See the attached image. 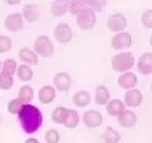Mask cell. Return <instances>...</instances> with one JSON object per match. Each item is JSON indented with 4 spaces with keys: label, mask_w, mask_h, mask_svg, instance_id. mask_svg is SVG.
Masks as SVG:
<instances>
[{
    "label": "cell",
    "mask_w": 152,
    "mask_h": 143,
    "mask_svg": "<svg viewBox=\"0 0 152 143\" xmlns=\"http://www.w3.org/2000/svg\"><path fill=\"white\" fill-rule=\"evenodd\" d=\"M33 96H34V93H33V89L30 87V86H22L20 89H19V100L22 102L23 105H29L30 102L33 100Z\"/></svg>",
    "instance_id": "603a6c76"
},
{
    "label": "cell",
    "mask_w": 152,
    "mask_h": 143,
    "mask_svg": "<svg viewBox=\"0 0 152 143\" xmlns=\"http://www.w3.org/2000/svg\"><path fill=\"white\" fill-rule=\"evenodd\" d=\"M25 143H39V140H37V139H34V137H29Z\"/></svg>",
    "instance_id": "e575fe53"
},
{
    "label": "cell",
    "mask_w": 152,
    "mask_h": 143,
    "mask_svg": "<svg viewBox=\"0 0 152 143\" xmlns=\"http://www.w3.org/2000/svg\"><path fill=\"white\" fill-rule=\"evenodd\" d=\"M12 49V39L9 36L0 34V54L1 53H7Z\"/></svg>",
    "instance_id": "4dcf8cb0"
},
{
    "label": "cell",
    "mask_w": 152,
    "mask_h": 143,
    "mask_svg": "<svg viewBox=\"0 0 152 143\" xmlns=\"http://www.w3.org/2000/svg\"><path fill=\"white\" fill-rule=\"evenodd\" d=\"M73 105L76 107H86L89 103H91V94L86 92V90H79L73 94Z\"/></svg>",
    "instance_id": "d6986e66"
},
{
    "label": "cell",
    "mask_w": 152,
    "mask_h": 143,
    "mask_svg": "<svg viewBox=\"0 0 152 143\" xmlns=\"http://www.w3.org/2000/svg\"><path fill=\"white\" fill-rule=\"evenodd\" d=\"M19 57H20V60L23 62V65H27V66H30V65H37V63H39L37 54H36L32 49H27V47H23V49L19 50Z\"/></svg>",
    "instance_id": "2e32d148"
},
{
    "label": "cell",
    "mask_w": 152,
    "mask_h": 143,
    "mask_svg": "<svg viewBox=\"0 0 152 143\" xmlns=\"http://www.w3.org/2000/svg\"><path fill=\"white\" fill-rule=\"evenodd\" d=\"M66 115H68V109L63 107V106H59L52 112V120L58 125H63L65 123V119H66Z\"/></svg>",
    "instance_id": "484cf974"
},
{
    "label": "cell",
    "mask_w": 152,
    "mask_h": 143,
    "mask_svg": "<svg viewBox=\"0 0 152 143\" xmlns=\"http://www.w3.org/2000/svg\"><path fill=\"white\" fill-rule=\"evenodd\" d=\"M33 46H34V53L42 56V57H50L53 54V52H55V46H53L52 40L45 34L36 37Z\"/></svg>",
    "instance_id": "277c9868"
},
{
    "label": "cell",
    "mask_w": 152,
    "mask_h": 143,
    "mask_svg": "<svg viewBox=\"0 0 152 143\" xmlns=\"http://www.w3.org/2000/svg\"><path fill=\"white\" fill-rule=\"evenodd\" d=\"M82 122L86 127L89 129H96L103 123V116H102L101 112L98 110H88L85 112L83 116H82Z\"/></svg>",
    "instance_id": "52a82bcc"
},
{
    "label": "cell",
    "mask_w": 152,
    "mask_h": 143,
    "mask_svg": "<svg viewBox=\"0 0 152 143\" xmlns=\"http://www.w3.org/2000/svg\"><path fill=\"white\" fill-rule=\"evenodd\" d=\"M88 6H91V9L92 10H95V9H101L105 6V1H101V3H96V1H91V3H88Z\"/></svg>",
    "instance_id": "836d02e7"
},
{
    "label": "cell",
    "mask_w": 152,
    "mask_h": 143,
    "mask_svg": "<svg viewBox=\"0 0 152 143\" xmlns=\"http://www.w3.org/2000/svg\"><path fill=\"white\" fill-rule=\"evenodd\" d=\"M138 72L145 76L152 73V53L151 52H146V53H144L139 57V60H138Z\"/></svg>",
    "instance_id": "4fadbf2b"
},
{
    "label": "cell",
    "mask_w": 152,
    "mask_h": 143,
    "mask_svg": "<svg viewBox=\"0 0 152 143\" xmlns=\"http://www.w3.org/2000/svg\"><path fill=\"white\" fill-rule=\"evenodd\" d=\"M45 140H46V143H59L60 142L59 132L55 130V129H49V130L45 133Z\"/></svg>",
    "instance_id": "f546056e"
},
{
    "label": "cell",
    "mask_w": 152,
    "mask_h": 143,
    "mask_svg": "<svg viewBox=\"0 0 152 143\" xmlns=\"http://www.w3.org/2000/svg\"><path fill=\"white\" fill-rule=\"evenodd\" d=\"M4 27L12 33H17L23 30V17L20 13H10L4 19Z\"/></svg>",
    "instance_id": "ba28073f"
},
{
    "label": "cell",
    "mask_w": 152,
    "mask_h": 143,
    "mask_svg": "<svg viewBox=\"0 0 152 143\" xmlns=\"http://www.w3.org/2000/svg\"><path fill=\"white\" fill-rule=\"evenodd\" d=\"M86 7H88L86 1H69L68 4V9L70 10V13H73V15H77L80 10H83Z\"/></svg>",
    "instance_id": "f1b7e54d"
},
{
    "label": "cell",
    "mask_w": 152,
    "mask_h": 143,
    "mask_svg": "<svg viewBox=\"0 0 152 143\" xmlns=\"http://www.w3.org/2000/svg\"><path fill=\"white\" fill-rule=\"evenodd\" d=\"M22 17H25V20L29 22V23L37 20V17H39V7L34 6V4H26L25 7H23V15H22Z\"/></svg>",
    "instance_id": "44dd1931"
},
{
    "label": "cell",
    "mask_w": 152,
    "mask_h": 143,
    "mask_svg": "<svg viewBox=\"0 0 152 143\" xmlns=\"http://www.w3.org/2000/svg\"><path fill=\"white\" fill-rule=\"evenodd\" d=\"M16 75L17 77L20 79V80H23V82H29V80H32L33 79V69L30 68V66H27V65H20V66H17L16 69Z\"/></svg>",
    "instance_id": "7402d4cb"
},
{
    "label": "cell",
    "mask_w": 152,
    "mask_h": 143,
    "mask_svg": "<svg viewBox=\"0 0 152 143\" xmlns=\"http://www.w3.org/2000/svg\"><path fill=\"white\" fill-rule=\"evenodd\" d=\"M16 69H17V63L15 59H6L3 63H1V73L7 76H12L16 73Z\"/></svg>",
    "instance_id": "4316f807"
},
{
    "label": "cell",
    "mask_w": 152,
    "mask_h": 143,
    "mask_svg": "<svg viewBox=\"0 0 152 143\" xmlns=\"http://www.w3.org/2000/svg\"><path fill=\"white\" fill-rule=\"evenodd\" d=\"M53 84H55L53 86L55 90L58 89L59 92H68L69 89H70V86H72V77L66 72H59V73L55 75Z\"/></svg>",
    "instance_id": "30bf717a"
},
{
    "label": "cell",
    "mask_w": 152,
    "mask_h": 143,
    "mask_svg": "<svg viewBox=\"0 0 152 143\" xmlns=\"http://www.w3.org/2000/svg\"><path fill=\"white\" fill-rule=\"evenodd\" d=\"M109 100H110V94L108 87L103 86V84H99L95 89V103L96 105H106Z\"/></svg>",
    "instance_id": "e0dca14e"
},
{
    "label": "cell",
    "mask_w": 152,
    "mask_h": 143,
    "mask_svg": "<svg viewBox=\"0 0 152 143\" xmlns=\"http://www.w3.org/2000/svg\"><path fill=\"white\" fill-rule=\"evenodd\" d=\"M135 65V57L131 52H124V53H119L116 56H113L110 60V66L115 72L119 73H125L129 72L131 69L134 68Z\"/></svg>",
    "instance_id": "7a4b0ae2"
},
{
    "label": "cell",
    "mask_w": 152,
    "mask_h": 143,
    "mask_svg": "<svg viewBox=\"0 0 152 143\" xmlns=\"http://www.w3.org/2000/svg\"><path fill=\"white\" fill-rule=\"evenodd\" d=\"M55 37L62 44H66L73 39V32L68 23H59L55 27Z\"/></svg>",
    "instance_id": "9c48e42d"
},
{
    "label": "cell",
    "mask_w": 152,
    "mask_h": 143,
    "mask_svg": "<svg viewBox=\"0 0 152 143\" xmlns=\"http://www.w3.org/2000/svg\"><path fill=\"white\" fill-rule=\"evenodd\" d=\"M128 19L122 13H112L108 19V29L113 33H121L126 29Z\"/></svg>",
    "instance_id": "5b68a950"
},
{
    "label": "cell",
    "mask_w": 152,
    "mask_h": 143,
    "mask_svg": "<svg viewBox=\"0 0 152 143\" xmlns=\"http://www.w3.org/2000/svg\"><path fill=\"white\" fill-rule=\"evenodd\" d=\"M55 97H56V90H55L53 86L46 84V86H42V89L39 90V100L43 105L52 103V102L55 100Z\"/></svg>",
    "instance_id": "9a60e30c"
},
{
    "label": "cell",
    "mask_w": 152,
    "mask_h": 143,
    "mask_svg": "<svg viewBox=\"0 0 152 143\" xmlns=\"http://www.w3.org/2000/svg\"><path fill=\"white\" fill-rule=\"evenodd\" d=\"M102 139H103L105 143H118L119 140H121V135H119L118 130H115V129H112V127H108V129L103 132Z\"/></svg>",
    "instance_id": "d4e9b609"
},
{
    "label": "cell",
    "mask_w": 152,
    "mask_h": 143,
    "mask_svg": "<svg viewBox=\"0 0 152 143\" xmlns=\"http://www.w3.org/2000/svg\"><path fill=\"white\" fill-rule=\"evenodd\" d=\"M76 25L80 30H91L96 25V13L95 10L86 7L76 15Z\"/></svg>",
    "instance_id": "3957f363"
},
{
    "label": "cell",
    "mask_w": 152,
    "mask_h": 143,
    "mask_svg": "<svg viewBox=\"0 0 152 143\" xmlns=\"http://www.w3.org/2000/svg\"><path fill=\"white\" fill-rule=\"evenodd\" d=\"M22 127L27 135H32L37 132L43 123L42 112L33 105H23V107L17 113Z\"/></svg>",
    "instance_id": "6da1fadb"
},
{
    "label": "cell",
    "mask_w": 152,
    "mask_h": 143,
    "mask_svg": "<svg viewBox=\"0 0 152 143\" xmlns=\"http://www.w3.org/2000/svg\"><path fill=\"white\" fill-rule=\"evenodd\" d=\"M0 69H1V62H0Z\"/></svg>",
    "instance_id": "d590c367"
},
{
    "label": "cell",
    "mask_w": 152,
    "mask_h": 143,
    "mask_svg": "<svg viewBox=\"0 0 152 143\" xmlns=\"http://www.w3.org/2000/svg\"><path fill=\"white\" fill-rule=\"evenodd\" d=\"M141 22H142V25L146 27V29H151L152 27V10H145L144 13H142V17H141Z\"/></svg>",
    "instance_id": "d6a6232c"
},
{
    "label": "cell",
    "mask_w": 152,
    "mask_h": 143,
    "mask_svg": "<svg viewBox=\"0 0 152 143\" xmlns=\"http://www.w3.org/2000/svg\"><path fill=\"white\" fill-rule=\"evenodd\" d=\"M13 84H15V80H13L12 76L0 73V89H1V90H9V89H12Z\"/></svg>",
    "instance_id": "83f0119b"
},
{
    "label": "cell",
    "mask_w": 152,
    "mask_h": 143,
    "mask_svg": "<svg viewBox=\"0 0 152 143\" xmlns=\"http://www.w3.org/2000/svg\"><path fill=\"white\" fill-rule=\"evenodd\" d=\"M118 122L122 127L131 129V127H134L136 125L138 118H136L135 112H132V110H124V112L118 116Z\"/></svg>",
    "instance_id": "5bb4252c"
},
{
    "label": "cell",
    "mask_w": 152,
    "mask_h": 143,
    "mask_svg": "<svg viewBox=\"0 0 152 143\" xmlns=\"http://www.w3.org/2000/svg\"><path fill=\"white\" fill-rule=\"evenodd\" d=\"M136 83H138V79H136V75L132 73V72H125L118 77V84L125 89V90H131V89H135Z\"/></svg>",
    "instance_id": "7c38bea8"
},
{
    "label": "cell",
    "mask_w": 152,
    "mask_h": 143,
    "mask_svg": "<svg viewBox=\"0 0 152 143\" xmlns=\"http://www.w3.org/2000/svg\"><path fill=\"white\" fill-rule=\"evenodd\" d=\"M132 44V36L128 33V32H121V33H116L112 40H110V46L113 50H122V49H128L131 47Z\"/></svg>",
    "instance_id": "8992f818"
},
{
    "label": "cell",
    "mask_w": 152,
    "mask_h": 143,
    "mask_svg": "<svg viewBox=\"0 0 152 143\" xmlns=\"http://www.w3.org/2000/svg\"><path fill=\"white\" fill-rule=\"evenodd\" d=\"M68 4L69 1L66 0H58V1H53L50 6V10H52V15L56 17H62L66 15L68 12Z\"/></svg>",
    "instance_id": "ffe728a7"
},
{
    "label": "cell",
    "mask_w": 152,
    "mask_h": 143,
    "mask_svg": "<svg viewBox=\"0 0 152 143\" xmlns=\"http://www.w3.org/2000/svg\"><path fill=\"white\" fill-rule=\"evenodd\" d=\"M22 107H23V103L19 99H13V100H10L7 103V112L12 113V115H17Z\"/></svg>",
    "instance_id": "1f68e13d"
},
{
    "label": "cell",
    "mask_w": 152,
    "mask_h": 143,
    "mask_svg": "<svg viewBox=\"0 0 152 143\" xmlns=\"http://www.w3.org/2000/svg\"><path fill=\"white\" fill-rule=\"evenodd\" d=\"M106 110H108V113L110 116L118 118L119 115L125 110V105H124V102L119 100V99H112V100H109L106 103Z\"/></svg>",
    "instance_id": "ac0fdd59"
},
{
    "label": "cell",
    "mask_w": 152,
    "mask_h": 143,
    "mask_svg": "<svg viewBox=\"0 0 152 143\" xmlns=\"http://www.w3.org/2000/svg\"><path fill=\"white\" fill-rule=\"evenodd\" d=\"M79 113L73 109H68V115H66V119H65V123H63V126L65 127H69V129H75L77 126V123H79Z\"/></svg>",
    "instance_id": "cb8c5ba5"
},
{
    "label": "cell",
    "mask_w": 152,
    "mask_h": 143,
    "mask_svg": "<svg viewBox=\"0 0 152 143\" xmlns=\"http://www.w3.org/2000/svg\"><path fill=\"white\" fill-rule=\"evenodd\" d=\"M144 100V94L142 92L139 90V89H131V90H128L125 93V103L124 105H126L128 107H138V106H141V103Z\"/></svg>",
    "instance_id": "8fae6325"
}]
</instances>
